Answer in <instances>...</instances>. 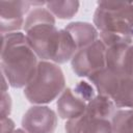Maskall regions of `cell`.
I'll return each instance as SVG.
<instances>
[{"label":"cell","instance_id":"6da1fadb","mask_svg":"<svg viewBox=\"0 0 133 133\" xmlns=\"http://www.w3.org/2000/svg\"><path fill=\"white\" fill-rule=\"evenodd\" d=\"M26 35L20 31L2 35L1 72L12 88L27 85L38 64Z\"/></svg>","mask_w":133,"mask_h":133},{"label":"cell","instance_id":"7a4b0ae2","mask_svg":"<svg viewBox=\"0 0 133 133\" xmlns=\"http://www.w3.org/2000/svg\"><path fill=\"white\" fill-rule=\"evenodd\" d=\"M23 29L36 56L41 60L52 61L59 37L55 17L47 8L36 7L26 17Z\"/></svg>","mask_w":133,"mask_h":133},{"label":"cell","instance_id":"3957f363","mask_svg":"<svg viewBox=\"0 0 133 133\" xmlns=\"http://www.w3.org/2000/svg\"><path fill=\"white\" fill-rule=\"evenodd\" d=\"M64 89L65 78L61 68L52 61L41 60L24 87V95L30 103L43 105L53 102Z\"/></svg>","mask_w":133,"mask_h":133},{"label":"cell","instance_id":"277c9868","mask_svg":"<svg viewBox=\"0 0 133 133\" xmlns=\"http://www.w3.org/2000/svg\"><path fill=\"white\" fill-rule=\"evenodd\" d=\"M94 25L100 32L133 39V3L99 1Z\"/></svg>","mask_w":133,"mask_h":133},{"label":"cell","instance_id":"5b68a950","mask_svg":"<svg viewBox=\"0 0 133 133\" xmlns=\"http://www.w3.org/2000/svg\"><path fill=\"white\" fill-rule=\"evenodd\" d=\"M106 47L101 39H97L87 47L77 51L71 60L73 72L78 77H89L106 66Z\"/></svg>","mask_w":133,"mask_h":133},{"label":"cell","instance_id":"8992f818","mask_svg":"<svg viewBox=\"0 0 133 133\" xmlns=\"http://www.w3.org/2000/svg\"><path fill=\"white\" fill-rule=\"evenodd\" d=\"M57 115L48 106L30 107L22 117V128L27 133H54L57 127Z\"/></svg>","mask_w":133,"mask_h":133},{"label":"cell","instance_id":"52a82bcc","mask_svg":"<svg viewBox=\"0 0 133 133\" xmlns=\"http://www.w3.org/2000/svg\"><path fill=\"white\" fill-rule=\"evenodd\" d=\"M29 1H0L1 34L17 32L24 27V16L29 10Z\"/></svg>","mask_w":133,"mask_h":133},{"label":"cell","instance_id":"ba28073f","mask_svg":"<svg viewBox=\"0 0 133 133\" xmlns=\"http://www.w3.org/2000/svg\"><path fill=\"white\" fill-rule=\"evenodd\" d=\"M66 133H113L111 119L84 111L65 123Z\"/></svg>","mask_w":133,"mask_h":133},{"label":"cell","instance_id":"9c48e42d","mask_svg":"<svg viewBox=\"0 0 133 133\" xmlns=\"http://www.w3.org/2000/svg\"><path fill=\"white\" fill-rule=\"evenodd\" d=\"M86 105L87 102L69 87L62 91L56 103L58 115L68 121L81 115L85 111Z\"/></svg>","mask_w":133,"mask_h":133},{"label":"cell","instance_id":"30bf717a","mask_svg":"<svg viewBox=\"0 0 133 133\" xmlns=\"http://www.w3.org/2000/svg\"><path fill=\"white\" fill-rule=\"evenodd\" d=\"M73 37L78 50L89 46L98 39L97 28L87 22H72L64 28Z\"/></svg>","mask_w":133,"mask_h":133},{"label":"cell","instance_id":"8fae6325","mask_svg":"<svg viewBox=\"0 0 133 133\" xmlns=\"http://www.w3.org/2000/svg\"><path fill=\"white\" fill-rule=\"evenodd\" d=\"M79 1L65 0V1H48L46 2V8L56 18L60 20L72 19L79 9Z\"/></svg>","mask_w":133,"mask_h":133},{"label":"cell","instance_id":"7c38bea8","mask_svg":"<svg viewBox=\"0 0 133 133\" xmlns=\"http://www.w3.org/2000/svg\"><path fill=\"white\" fill-rule=\"evenodd\" d=\"M113 133H133V109H118L111 118Z\"/></svg>","mask_w":133,"mask_h":133},{"label":"cell","instance_id":"4fadbf2b","mask_svg":"<svg viewBox=\"0 0 133 133\" xmlns=\"http://www.w3.org/2000/svg\"><path fill=\"white\" fill-rule=\"evenodd\" d=\"M74 90L81 97L83 98L86 102L90 101L94 97H95V90L92 88L91 85H89L87 82H79V84L76 85V87L74 88Z\"/></svg>","mask_w":133,"mask_h":133},{"label":"cell","instance_id":"5bb4252c","mask_svg":"<svg viewBox=\"0 0 133 133\" xmlns=\"http://www.w3.org/2000/svg\"><path fill=\"white\" fill-rule=\"evenodd\" d=\"M123 72L126 76L131 77L133 79V44L126 51V54L124 57Z\"/></svg>","mask_w":133,"mask_h":133},{"label":"cell","instance_id":"9a60e30c","mask_svg":"<svg viewBox=\"0 0 133 133\" xmlns=\"http://www.w3.org/2000/svg\"><path fill=\"white\" fill-rule=\"evenodd\" d=\"M11 111V99L6 91H2L1 96V118L8 117Z\"/></svg>","mask_w":133,"mask_h":133},{"label":"cell","instance_id":"2e32d148","mask_svg":"<svg viewBox=\"0 0 133 133\" xmlns=\"http://www.w3.org/2000/svg\"><path fill=\"white\" fill-rule=\"evenodd\" d=\"M15 130V123L9 117L1 118V133H10Z\"/></svg>","mask_w":133,"mask_h":133},{"label":"cell","instance_id":"e0dca14e","mask_svg":"<svg viewBox=\"0 0 133 133\" xmlns=\"http://www.w3.org/2000/svg\"><path fill=\"white\" fill-rule=\"evenodd\" d=\"M10 133H27L24 129H15L14 131H11Z\"/></svg>","mask_w":133,"mask_h":133}]
</instances>
